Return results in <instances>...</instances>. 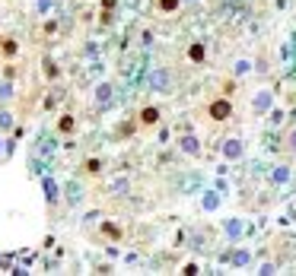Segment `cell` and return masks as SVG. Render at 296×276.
<instances>
[{"label":"cell","mask_w":296,"mask_h":276,"mask_svg":"<svg viewBox=\"0 0 296 276\" xmlns=\"http://www.w3.org/2000/svg\"><path fill=\"white\" fill-rule=\"evenodd\" d=\"M156 6H159V10H176L178 0H156Z\"/></svg>","instance_id":"cell-8"},{"label":"cell","mask_w":296,"mask_h":276,"mask_svg":"<svg viewBox=\"0 0 296 276\" xmlns=\"http://www.w3.org/2000/svg\"><path fill=\"white\" fill-rule=\"evenodd\" d=\"M156 121H159V111H156V108H144V111H140V124L153 127Z\"/></svg>","instance_id":"cell-3"},{"label":"cell","mask_w":296,"mask_h":276,"mask_svg":"<svg viewBox=\"0 0 296 276\" xmlns=\"http://www.w3.org/2000/svg\"><path fill=\"white\" fill-rule=\"evenodd\" d=\"M16 51H19V45L13 42V38L0 35V54H3V57H16Z\"/></svg>","instance_id":"cell-2"},{"label":"cell","mask_w":296,"mask_h":276,"mask_svg":"<svg viewBox=\"0 0 296 276\" xmlns=\"http://www.w3.org/2000/svg\"><path fill=\"white\" fill-rule=\"evenodd\" d=\"M102 235H109V238H121V228L115 226V222H102Z\"/></svg>","instance_id":"cell-5"},{"label":"cell","mask_w":296,"mask_h":276,"mask_svg":"<svg viewBox=\"0 0 296 276\" xmlns=\"http://www.w3.org/2000/svg\"><path fill=\"white\" fill-rule=\"evenodd\" d=\"M230 114H233V105L230 102H220V99H217V102H210V118L213 121H226Z\"/></svg>","instance_id":"cell-1"},{"label":"cell","mask_w":296,"mask_h":276,"mask_svg":"<svg viewBox=\"0 0 296 276\" xmlns=\"http://www.w3.org/2000/svg\"><path fill=\"white\" fill-rule=\"evenodd\" d=\"M73 127H77V121H73V114H64V118L58 121V130H60V133H73Z\"/></svg>","instance_id":"cell-4"},{"label":"cell","mask_w":296,"mask_h":276,"mask_svg":"<svg viewBox=\"0 0 296 276\" xmlns=\"http://www.w3.org/2000/svg\"><path fill=\"white\" fill-rule=\"evenodd\" d=\"M188 57H191V60H201V57H204V45H191V48H188Z\"/></svg>","instance_id":"cell-7"},{"label":"cell","mask_w":296,"mask_h":276,"mask_svg":"<svg viewBox=\"0 0 296 276\" xmlns=\"http://www.w3.org/2000/svg\"><path fill=\"white\" fill-rule=\"evenodd\" d=\"M86 172H89V175H99V172H102V162H99V159H86Z\"/></svg>","instance_id":"cell-6"}]
</instances>
